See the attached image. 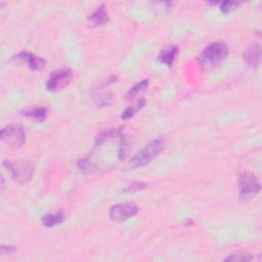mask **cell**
Here are the masks:
<instances>
[{
	"instance_id": "cell-1",
	"label": "cell",
	"mask_w": 262,
	"mask_h": 262,
	"mask_svg": "<svg viewBox=\"0 0 262 262\" xmlns=\"http://www.w3.org/2000/svg\"><path fill=\"white\" fill-rule=\"evenodd\" d=\"M228 56V47L222 41H215L206 46L198 57L200 67L205 70H213L220 66Z\"/></svg>"
},
{
	"instance_id": "cell-2",
	"label": "cell",
	"mask_w": 262,
	"mask_h": 262,
	"mask_svg": "<svg viewBox=\"0 0 262 262\" xmlns=\"http://www.w3.org/2000/svg\"><path fill=\"white\" fill-rule=\"evenodd\" d=\"M164 148L165 142L162 139L152 141L131 158L128 163V169H137L150 164L164 151Z\"/></svg>"
},
{
	"instance_id": "cell-3",
	"label": "cell",
	"mask_w": 262,
	"mask_h": 262,
	"mask_svg": "<svg viewBox=\"0 0 262 262\" xmlns=\"http://www.w3.org/2000/svg\"><path fill=\"white\" fill-rule=\"evenodd\" d=\"M3 166L12 174L14 179L21 184L29 182L34 174V166L29 161L12 162L5 160Z\"/></svg>"
},
{
	"instance_id": "cell-4",
	"label": "cell",
	"mask_w": 262,
	"mask_h": 262,
	"mask_svg": "<svg viewBox=\"0 0 262 262\" xmlns=\"http://www.w3.org/2000/svg\"><path fill=\"white\" fill-rule=\"evenodd\" d=\"M0 140L9 148H21L26 142L25 129L20 125H9L0 131Z\"/></svg>"
},
{
	"instance_id": "cell-5",
	"label": "cell",
	"mask_w": 262,
	"mask_h": 262,
	"mask_svg": "<svg viewBox=\"0 0 262 262\" xmlns=\"http://www.w3.org/2000/svg\"><path fill=\"white\" fill-rule=\"evenodd\" d=\"M239 186H240V197L244 201H249L255 197L261 189V184L259 178L249 172H243L239 176Z\"/></svg>"
},
{
	"instance_id": "cell-6",
	"label": "cell",
	"mask_w": 262,
	"mask_h": 262,
	"mask_svg": "<svg viewBox=\"0 0 262 262\" xmlns=\"http://www.w3.org/2000/svg\"><path fill=\"white\" fill-rule=\"evenodd\" d=\"M73 77L72 70L62 68L54 71L46 81V89L50 92H58L65 89L71 82Z\"/></svg>"
},
{
	"instance_id": "cell-7",
	"label": "cell",
	"mask_w": 262,
	"mask_h": 262,
	"mask_svg": "<svg viewBox=\"0 0 262 262\" xmlns=\"http://www.w3.org/2000/svg\"><path fill=\"white\" fill-rule=\"evenodd\" d=\"M138 212H139V207L136 203L127 202V203H118L113 205L110 208L109 214L112 220L123 222L137 215Z\"/></svg>"
},
{
	"instance_id": "cell-8",
	"label": "cell",
	"mask_w": 262,
	"mask_h": 262,
	"mask_svg": "<svg viewBox=\"0 0 262 262\" xmlns=\"http://www.w3.org/2000/svg\"><path fill=\"white\" fill-rule=\"evenodd\" d=\"M12 61L25 64V65H27V67L29 69H31L33 71L43 70L46 65V61L43 58L37 57L36 55L27 53V51H23V53H20V54L14 56L12 58Z\"/></svg>"
},
{
	"instance_id": "cell-9",
	"label": "cell",
	"mask_w": 262,
	"mask_h": 262,
	"mask_svg": "<svg viewBox=\"0 0 262 262\" xmlns=\"http://www.w3.org/2000/svg\"><path fill=\"white\" fill-rule=\"evenodd\" d=\"M244 61L249 67H258L261 61V46L258 43L250 45L244 54Z\"/></svg>"
},
{
	"instance_id": "cell-10",
	"label": "cell",
	"mask_w": 262,
	"mask_h": 262,
	"mask_svg": "<svg viewBox=\"0 0 262 262\" xmlns=\"http://www.w3.org/2000/svg\"><path fill=\"white\" fill-rule=\"evenodd\" d=\"M22 116L36 122H43L48 116V108L46 107H30L21 112Z\"/></svg>"
},
{
	"instance_id": "cell-11",
	"label": "cell",
	"mask_w": 262,
	"mask_h": 262,
	"mask_svg": "<svg viewBox=\"0 0 262 262\" xmlns=\"http://www.w3.org/2000/svg\"><path fill=\"white\" fill-rule=\"evenodd\" d=\"M178 51L179 49L177 45H168L160 51L158 56V61L161 64L166 65L167 67H171L178 55Z\"/></svg>"
},
{
	"instance_id": "cell-12",
	"label": "cell",
	"mask_w": 262,
	"mask_h": 262,
	"mask_svg": "<svg viewBox=\"0 0 262 262\" xmlns=\"http://www.w3.org/2000/svg\"><path fill=\"white\" fill-rule=\"evenodd\" d=\"M88 20L96 27L104 26L109 23V14L106 6L102 4L95 9V11L88 17Z\"/></svg>"
},
{
	"instance_id": "cell-13",
	"label": "cell",
	"mask_w": 262,
	"mask_h": 262,
	"mask_svg": "<svg viewBox=\"0 0 262 262\" xmlns=\"http://www.w3.org/2000/svg\"><path fill=\"white\" fill-rule=\"evenodd\" d=\"M121 128H113V129H108V130H102L100 133H98L94 139V146L99 147L107 141L113 139V138H118L121 135Z\"/></svg>"
},
{
	"instance_id": "cell-14",
	"label": "cell",
	"mask_w": 262,
	"mask_h": 262,
	"mask_svg": "<svg viewBox=\"0 0 262 262\" xmlns=\"http://www.w3.org/2000/svg\"><path fill=\"white\" fill-rule=\"evenodd\" d=\"M65 215L64 212L58 211L56 213H51V214H46L42 217V223L46 226V227H54L60 223H62L64 221Z\"/></svg>"
},
{
	"instance_id": "cell-15",
	"label": "cell",
	"mask_w": 262,
	"mask_h": 262,
	"mask_svg": "<svg viewBox=\"0 0 262 262\" xmlns=\"http://www.w3.org/2000/svg\"><path fill=\"white\" fill-rule=\"evenodd\" d=\"M149 85H150V80H149V79H144V80L138 82L136 85H134L133 87H131V88L128 90V92L126 93L125 97H126L127 99H131V98L136 97V96L139 95L140 93L144 92V91L149 87Z\"/></svg>"
},
{
	"instance_id": "cell-16",
	"label": "cell",
	"mask_w": 262,
	"mask_h": 262,
	"mask_svg": "<svg viewBox=\"0 0 262 262\" xmlns=\"http://www.w3.org/2000/svg\"><path fill=\"white\" fill-rule=\"evenodd\" d=\"M145 104H146V99L142 98L136 106H131V107L127 108V109L122 113L121 118H122L123 120H128V119H130V118H133V117L135 116V114H136L139 110H141Z\"/></svg>"
},
{
	"instance_id": "cell-17",
	"label": "cell",
	"mask_w": 262,
	"mask_h": 262,
	"mask_svg": "<svg viewBox=\"0 0 262 262\" xmlns=\"http://www.w3.org/2000/svg\"><path fill=\"white\" fill-rule=\"evenodd\" d=\"M242 3L240 2H228V0H226V2L219 3V9L223 14H229L239 9Z\"/></svg>"
},
{
	"instance_id": "cell-18",
	"label": "cell",
	"mask_w": 262,
	"mask_h": 262,
	"mask_svg": "<svg viewBox=\"0 0 262 262\" xmlns=\"http://www.w3.org/2000/svg\"><path fill=\"white\" fill-rule=\"evenodd\" d=\"M253 258L254 257L249 253L239 252V253H233V254L227 256L224 260L225 261H233V262H240V261L245 262V261H251Z\"/></svg>"
},
{
	"instance_id": "cell-19",
	"label": "cell",
	"mask_w": 262,
	"mask_h": 262,
	"mask_svg": "<svg viewBox=\"0 0 262 262\" xmlns=\"http://www.w3.org/2000/svg\"><path fill=\"white\" fill-rule=\"evenodd\" d=\"M148 187L147 182H143V181H134L131 182L128 187H126L123 192L125 193H136L139 191H142L144 189H146Z\"/></svg>"
},
{
	"instance_id": "cell-20",
	"label": "cell",
	"mask_w": 262,
	"mask_h": 262,
	"mask_svg": "<svg viewBox=\"0 0 262 262\" xmlns=\"http://www.w3.org/2000/svg\"><path fill=\"white\" fill-rule=\"evenodd\" d=\"M17 250V248L13 245H2V248H0V252H2L3 255L5 254H11L13 252H15Z\"/></svg>"
}]
</instances>
